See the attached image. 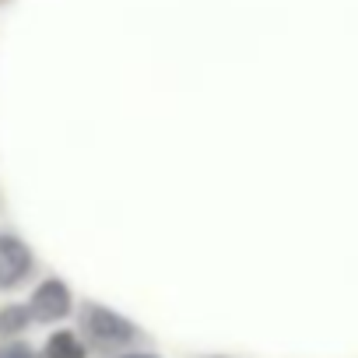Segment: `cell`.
Instances as JSON below:
<instances>
[{"label":"cell","mask_w":358,"mask_h":358,"mask_svg":"<svg viewBox=\"0 0 358 358\" xmlns=\"http://www.w3.org/2000/svg\"><path fill=\"white\" fill-rule=\"evenodd\" d=\"M218 358H222V355H218Z\"/></svg>","instance_id":"ba28073f"},{"label":"cell","mask_w":358,"mask_h":358,"mask_svg":"<svg viewBox=\"0 0 358 358\" xmlns=\"http://www.w3.org/2000/svg\"><path fill=\"white\" fill-rule=\"evenodd\" d=\"M81 327H85V334H88L95 344H102V348H123V344H130V341L137 337V327H134L127 316H120L116 309L99 306V302H88V306L81 309Z\"/></svg>","instance_id":"6da1fadb"},{"label":"cell","mask_w":358,"mask_h":358,"mask_svg":"<svg viewBox=\"0 0 358 358\" xmlns=\"http://www.w3.org/2000/svg\"><path fill=\"white\" fill-rule=\"evenodd\" d=\"M0 358H36V351L22 341H11L8 348H0Z\"/></svg>","instance_id":"8992f818"},{"label":"cell","mask_w":358,"mask_h":358,"mask_svg":"<svg viewBox=\"0 0 358 358\" xmlns=\"http://www.w3.org/2000/svg\"><path fill=\"white\" fill-rule=\"evenodd\" d=\"M29 309H32L36 323H57V320L71 316V309H74L71 288H67L60 278H46V281H43V285L32 292V299H29Z\"/></svg>","instance_id":"3957f363"},{"label":"cell","mask_w":358,"mask_h":358,"mask_svg":"<svg viewBox=\"0 0 358 358\" xmlns=\"http://www.w3.org/2000/svg\"><path fill=\"white\" fill-rule=\"evenodd\" d=\"M43 358H88V348L74 330H57L43 344Z\"/></svg>","instance_id":"277c9868"},{"label":"cell","mask_w":358,"mask_h":358,"mask_svg":"<svg viewBox=\"0 0 358 358\" xmlns=\"http://www.w3.org/2000/svg\"><path fill=\"white\" fill-rule=\"evenodd\" d=\"M120 358H158V355H151V351H127V355H120Z\"/></svg>","instance_id":"52a82bcc"},{"label":"cell","mask_w":358,"mask_h":358,"mask_svg":"<svg viewBox=\"0 0 358 358\" xmlns=\"http://www.w3.org/2000/svg\"><path fill=\"white\" fill-rule=\"evenodd\" d=\"M32 323H36V316H32V309L22 306V302H11V306L0 309V337H18V334H25Z\"/></svg>","instance_id":"5b68a950"},{"label":"cell","mask_w":358,"mask_h":358,"mask_svg":"<svg viewBox=\"0 0 358 358\" xmlns=\"http://www.w3.org/2000/svg\"><path fill=\"white\" fill-rule=\"evenodd\" d=\"M32 250L15 232H0V292L18 288L32 274Z\"/></svg>","instance_id":"7a4b0ae2"}]
</instances>
